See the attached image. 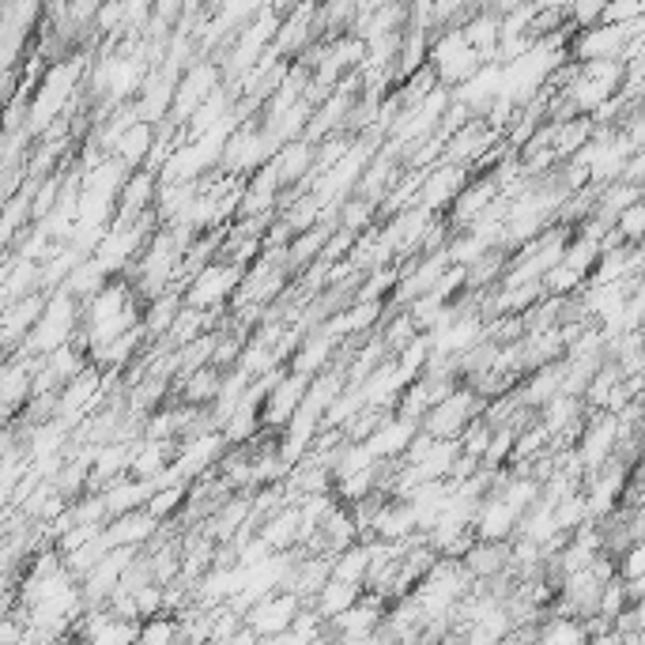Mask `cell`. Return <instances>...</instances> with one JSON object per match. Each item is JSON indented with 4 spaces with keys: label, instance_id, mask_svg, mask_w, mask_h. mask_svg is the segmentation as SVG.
Wrapping results in <instances>:
<instances>
[{
    "label": "cell",
    "instance_id": "52a82bcc",
    "mask_svg": "<svg viewBox=\"0 0 645 645\" xmlns=\"http://www.w3.org/2000/svg\"><path fill=\"white\" fill-rule=\"evenodd\" d=\"M468 182H472V171H468V166H453V163L430 166L419 189V208L435 211V216H449V208H453L457 197L468 189Z\"/></svg>",
    "mask_w": 645,
    "mask_h": 645
},
{
    "label": "cell",
    "instance_id": "9c48e42d",
    "mask_svg": "<svg viewBox=\"0 0 645 645\" xmlns=\"http://www.w3.org/2000/svg\"><path fill=\"white\" fill-rule=\"evenodd\" d=\"M46 306H50L46 291H39V295L23 298V303L4 306V317H0V332H4V351H8V356H15V351L23 348L26 336L34 332V325H39L42 314H46Z\"/></svg>",
    "mask_w": 645,
    "mask_h": 645
},
{
    "label": "cell",
    "instance_id": "7402d4cb",
    "mask_svg": "<svg viewBox=\"0 0 645 645\" xmlns=\"http://www.w3.org/2000/svg\"><path fill=\"white\" fill-rule=\"evenodd\" d=\"M106 284H110V272H106L95 258H87V261L73 272V276L65 280V287H61V291H68V295H73L76 303H91V298L99 295V291H102Z\"/></svg>",
    "mask_w": 645,
    "mask_h": 645
},
{
    "label": "cell",
    "instance_id": "277c9868",
    "mask_svg": "<svg viewBox=\"0 0 645 645\" xmlns=\"http://www.w3.org/2000/svg\"><path fill=\"white\" fill-rule=\"evenodd\" d=\"M620 446H623L620 415L589 412L586 427H581V438H578V461H581V468H586V475H593L608 461H615V449Z\"/></svg>",
    "mask_w": 645,
    "mask_h": 645
},
{
    "label": "cell",
    "instance_id": "484cf974",
    "mask_svg": "<svg viewBox=\"0 0 645 645\" xmlns=\"http://www.w3.org/2000/svg\"><path fill=\"white\" fill-rule=\"evenodd\" d=\"M491 435H494L491 423L488 419H475L472 427H468L461 435V453L483 464V457H488V446H491Z\"/></svg>",
    "mask_w": 645,
    "mask_h": 645
},
{
    "label": "cell",
    "instance_id": "4fadbf2b",
    "mask_svg": "<svg viewBox=\"0 0 645 645\" xmlns=\"http://www.w3.org/2000/svg\"><path fill=\"white\" fill-rule=\"evenodd\" d=\"M510 559H514V551H510V544H488V540H475L472 551L464 555V570L468 578L475 581V586H488L494 578H506L510 573Z\"/></svg>",
    "mask_w": 645,
    "mask_h": 645
},
{
    "label": "cell",
    "instance_id": "6da1fadb",
    "mask_svg": "<svg viewBox=\"0 0 645 645\" xmlns=\"http://www.w3.org/2000/svg\"><path fill=\"white\" fill-rule=\"evenodd\" d=\"M242 280H245V269H238L234 261L219 258L182 291L185 306H189V310H200V314H219L223 306L234 303V295L242 291Z\"/></svg>",
    "mask_w": 645,
    "mask_h": 645
},
{
    "label": "cell",
    "instance_id": "8fae6325",
    "mask_svg": "<svg viewBox=\"0 0 645 645\" xmlns=\"http://www.w3.org/2000/svg\"><path fill=\"white\" fill-rule=\"evenodd\" d=\"M158 533H163V521H155L147 510H140V514H129V517H118L106 525L102 533V544L110 547V551H118V547H132V551H147Z\"/></svg>",
    "mask_w": 645,
    "mask_h": 645
},
{
    "label": "cell",
    "instance_id": "e0dca14e",
    "mask_svg": "<svg viewBox=\"0 0 645 645\" xmlns=\"http://www.w3.org/2000/svg\"><path fill=\"white\" fill-rule=\"evenodd\" d=\"M223 378L227 374L219 367H205V370H197V374H189V378H182V382H174V389H182V404L208 412L211 404L219 401V393H223Z\"/></svg>",
    "mask_w": 645,
    "mask_h": 645
},
{
    "label": "cell",
    "instance_id": "4316f807",
    "mask_svg": "<svg viewBox=\"0 0 645 645\" xmlns=\"http://www.w3.org/2000/svg\"><path fill=\"white\" fill-rule=\"evenodd\" d=\"M615 234H620L623 245H631V250L645 245V205H634L631 211H623L620 223H615Z\"/></svg>",
    "mask_w": 645,
    "mask_h": 645
},
{
    "label": "cell",
    "instance_id": "ba28073f",
    "mask_svg": "<svg viewBox=\"0 0 645 645\" xmlns=\"http://www.w3.org/2000/svg\"><path fill=\"white\" fill-rule=\"evenodd\" d=\"M517 528H521V514L502 499L499 491L488 494L480 502V514H475V536L488 544H514L517 540Z\"/></svg>",
    "mask_w": 645,
    "mask_h": 645
},
{
    "label": "cell",
    "instance_id": "2e32d148",
    "mask_svg": "<svg viewBox=\"0 0 645 645\" xmlns=\"http://www.w3.org/2000/svg\"><path fill=\"white\" fill-rule=\"evenodd\" d=\"M102 502H106V514H110V521L118 517H129V514H140V510H147V502H152V488L140 480H132V475H125V480L110 483V488H102Z\"/></svg>",
    "mask_w": 645,
    "mask_h": 645
},
{
    "label": "cell",
    "instance_id": "30bf717a",
    "mask_svg": "<svg viewBox=\"0 0 645 645\" xmlns=\"http://www.w3.org/2000/svg\"><path fill=\"white\" fill-rule=\"evenodd\" d=\"M419 423H408L401 419V415H389L382 427L374 430V435L367 438V449L374 453L378 464H393V461H404L412 449V441L419 438Z\"/></svg>",
    "mask_w": 645,
    "mask_h": 645
},
{
    "label": "cell",
    "instance_id": "3957f363",
    "mask_svg": "<svg viewBox=\"0 0 645 645\" xmlns=\"http://www.w3.org/2000/svg\"><path fill=\"white\" fill-rule=\"evenodd\" d=\"M483 65H488V61H483L480 53L468 46L464 31H441L435 39V46H430V68H435L438 84L449 87V91L464 87Z\"/></svg>",
    "mask_w": 645,
    "mask_h": 645
},
{
    "label": "cell",
    "instance_id": "d4e9b609",
    "mask_svg": "<svg viewBox=\"0 0 645 645\" xmlns=\"http://www.w3.org/2000/svg\"><path fill=\"white\" fill-rule=\"evenodd\" d=\"M185 502H189V488H166V491H155L152 502H147V514L155 521H171L174 514H182Z\"/></svg>",
    "mask_w": 645,
    "mask_h": 645
},
{
    "label": "cell",
    "instance_id": "44dd1931",
    "mask_svg": "<svg viewBox=\"0 0 645 645\" xmlns=\"http://www.w3.org/2000/svg\"><path fill=\"white\" fill-rule=\"evenodd\" d=\"M367 597V589H359V586H348V581H329V586L317 593L314 600V608H317V615H321L325 623H332V620H340L343 612H351V608L359 604V600Z\"/></svg>",
    "mask_w": 645,
    "mask_h": 645
},
{
    "label": "cell",
    "instance_id": "ac0fdd59",
    "mask_svg": "<svg viewBox=\"0 0 645 645\" xmlns=\"http://www.w3.org/2000/svg\"><path fill=\"white\" fill-rule=\"evenodd\" d=\"M185 310V295L178 287L166 291L163 298H155V303L144 306V329H147V340H158L163 343L166 336H171V329L178 325V317Z\"/></svg>",
    "mask_w": 645,
    "mask_h": 645
},
{
    "label": "cell",
    "instance_id": "9a60e30c",
    "mask_svg": "<svg viewBox=\"0 0 645 645\" xmlns=\"http://www.w3.org/2000/svg\"><path fill=\"white\" fill-rule=\"evenodd\" d=\"M461 31H464L468 46L480 53V57L488 61V65H494V61H499V46H502V15L494 12V8H475V15L461 26Z\"/></svg>",
    "mask_w": 645,
    "mask_h": 645
},
{
    "label": "cell",
    "instance_id": "8992f818",
    "mask_svg": "<svg viewBox=\"0 0 645 645\" xmlns=\"http://www.w3.org/2000/svg\"><path fill=\"white\" fill-rule=\"evenodd\" d=\"M303 608H306V600L280 589V593L264 597L261 604H253L250 612H245V626H250L258 638H276V634H287L291 626H295Z\"/></svg>",
    "mask_w": 645,
    "mask_h": 645
},
{
    "label": "cell",
    "instance_id": "5bb4252c",
    "mask_svg": "<svg viewBox=\"0 0 645 645\" xmlns=\"http://www.w3.org/2000/svg\"><path fill=\"white\" fill-rule=\"evenodd\" d=\"M340 348L343 343L340 340H332L329 332H310L303 340V348H298V356L291 359V370L295 374H306V378H317V374H325V370H332L336 362H340Z\"/></svg>",
    "mask_w": 645,
    "mask_h": 645
},
{
    "label": "cell",
    "instance_id": "7a4b0ae2",
    "mask_svg": "<svg viewBox=\"0 0 645 645\" xmlns=\"http://www.w3.org/2000/svg\"><path fill=\"white\" fill-rule=\"evenodd\" d=\"M483 412H488V396H480L472 385H461L453 396H446L438 408H430V415L423 419V430L438 441H461L464 430L472 427L475 419H483Z\"/></svg>",
    "mask_w": 645,
    "mask_h": 645
},
{
    "label": "cell",
    "instance_id": "7c38bea8",
    "mask_svg": "<svg viewBox=\"0 0 645 645\" xmlns=\"http://www.w3.org/2000/svg\"><path fill=\"white\" fill-rule=\"evenodd\" d=\"M412 536H419V517H415V506L404 499H389L382 510H378L374 525H370L367 540H382V544H408Z\"/></svg>",
    "mask_w": 645,
    "mask_h": 645
},
{
    "label": "cell",
    "instance_id": "83f0119b",
    "mask_svg": "<svg viewBox=\"0 0 645 645\" xmlns=\"http://www.w3.org/2000/svg\"><path fill=\"white\" fill-rule=\"evenodd\" d=\"M261 645H314V638H306V634H298V631H287V634H276V638H264Z\"/></svg>",
    "mask_w": 645,
    "mask_h": 645
},
{
    "label": "cell",
    "instance_id": "cb8c5ba5",
    "mask_svg": "<svg viewBox=\"0 0 645 645\" xmlns=\"http://www.w3.org/2000/svg\"><path fill=\"white\" fill-rule=\"evenodd\" d=\"M136 645H182V623L174 615H158V620L140 623Z\"/></svg>",
    "mask_w": 645,
    "mask_h": 645
},
{
    "label": "cell",
    "instance_id": "603a6c76",
    "mask_svg": "<svg viewBox=\"0 0 645 645\" xmlns=\"http://www.w3.org/2000/svg\"><path fill=\"white\" fill-rule=\"evenodd\" d=\"M385 340V348H389V356H401L404 348H408V343H415L419 340V325H415V317L408 314V310H396L393 317H389V321L382 325V332H378Z\"/></svg>",
    "mask_w": 645,
    "mask_h": 645
},
{
    "label": "cell",
    "instance_id": "ffe728a7",
    "mask_svg": "<svg viewBox=\"0 0 645 645\" xmlns=\"http://www.w3.org/2000/svg\"><path fill=\"white\" fill-rule=\"evenodd\" d=\"M370 570H374V551H370V540H362L356 547H348V551L332 555V578L336 581H348V586L367 589Z\"/></svg>",
    "mask_w": 645,
    "mask_h": 645
},
{
    "label": "cell",
    "instance_id": "5b68a950",
    "mask_svg": "<svg viewBox=\"0 0 645 645\" xmlns=\"http://www.w3.org/2000/svg\"><path fill=\"white\" fill-rule=\"evenodd\" d=\"M310 382L314 378H306V374H295V370L287 367V378L280 382L276 389H272V396L264 401V408H261V427H264V435H284V430L291 427V419L298 415V408H303V401H306V393H310Z\"/></svg>",
    "mask_w": 645,
    "mask_h": 645
},
{
    "label": "cell",
    "instance_id": "d6986e66",
    "mask_svg": "<svg viewBox=\"0 0 645 645\" xmlns=\"http://www.w3.org/2000/svg\"><path fill=\"white\" fill-rule=\"evenodd\" d=\"M155 144H158V129L140 121L136 129H129L125 136L118 140V147H113V158H121L129 171H144L147 158H152V152H155Z\"/></svg>",
    "mask_w": 645,
    "mask_h": 645
}]
</instances>
